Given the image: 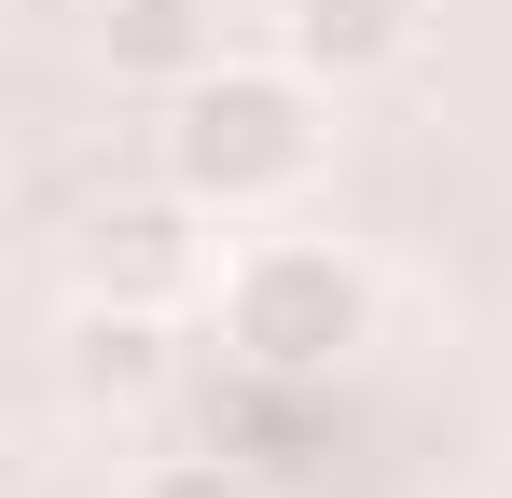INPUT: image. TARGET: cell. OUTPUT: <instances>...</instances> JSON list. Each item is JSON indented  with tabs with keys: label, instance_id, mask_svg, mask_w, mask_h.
I'll use <instances>...</instances> for the list:
<instances>
[{
	"label": "cell",
	"instance_id": "cell-1",
	"mask_svg": "<svg viewBox=\"0 0 512 498\" xmlns=\"http://www.w3.org/2000/svg\"><path fill=\"white\" fill-rule=\"evenodd\" d=\"M333 153V83H305L291 56H222L208 83L167 97V180L208 222H263L291 208Z\"/></svg>",
	"mask_w": 512,
	"mask_h": 498
},
{
	"label": "cell",
	"instance_id": "cell-2",
	"mask_svg": "<svg viewBox=\"0 0 512 498\" xmlns=\"http://www.w3.org/2000/svg\"><path fill=\"white\" fill-rule=\"evenodd\" d=\"M222 346L250 360L263 388L346 374V360L374 346V277H360V249H333V236H250L236 263H222Z\"/></svg>",
	"mask_w": 512,
	"mask_h": 498
},
{
	"label": "cell",
	"instance_id": "cell-3",
	"mask_svg": "<svg viewBox=\"0 0 512 498\" xmlns=\"http://www.w3.org/2000/svg\"><path fill=\"white\" fill-rule=\"evenodd\" d=\"M277 56L305 83H333V97L402 83L429 56V0H277Z\"/></svg>",
	"mask_w": 512,
	"mask_h": 498
},
{
	"label": "cell",
	"instance_id": "cell-4",
	"mask_svg": "<svg viewBox=\"0 0 512 498\" xmlns=\"http://www.w3.org/2000/svg\"><path fill=\"white\" fill-rule=\"evenodd\" d=\"M208 208H194V194H111V208H97L84 222V249H70V263H84V291H125V305H180V291H194V263H208Z\"/></svg>",
	"mask_w": 512,
	"mask_h": 498
},
{
	"label": "cell",
	"instance_id": "cell-5",
	"mask_svg": "<svg viewBox=\"0 0 512 498\" xmlns=\"http://www.w3.org/2000/svg\"><path fill=\"white\" fill-rule=\"evenodd\" d=\"M84 28H97V70L139 97H180L222 70V0H84Z\"/></svg>",
	"mask_w": 512,
	"mask_h": 498
},
{
	"label": "cell",
	"instance_id": "cell-6",
	"mask_svg": "<svg viewBox=\"0 0 512 498\" xmlns=\"http://www.w3.org/2000/svg\"><path fill=\"white\" fill-rule=\"evenodd\" d=\"M180 332L167 305H125V291H84L70 305V346H56V374H70V402H153L180 360H167Z\"/></svg>",
	"mask_w": 512,
	"mask_h": 498
},
{
	"label": "cell",
	"instance_id": "cell-7",
	"mask_svg": "<svg viewBox=\"0 0 512 498\" xmlns=\"http://www.w3.org/2000/svg\"><path fill=\"white\" fill-rule=\"evenodd\" d=\"M125 498H263L236 457H153V471H125Z\"/></svg>",
	"mask_w": 512,
	"mask_h": 498
}]
</instances>
